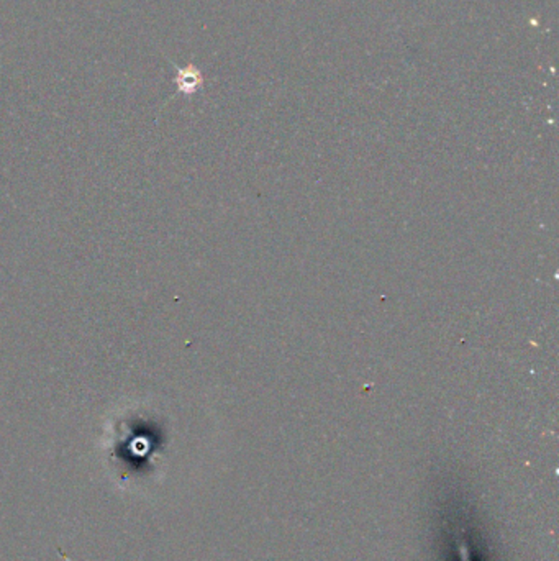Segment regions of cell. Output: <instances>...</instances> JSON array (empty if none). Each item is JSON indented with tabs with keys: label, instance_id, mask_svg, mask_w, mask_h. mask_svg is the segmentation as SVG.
I'll list each match as a JSON object with an SVG mask.
<instances>
[{
	"label": "cell",
	"instance_id": "cell-1",
	"mask_svg": "<svg viewBox=\"0 0 559 561\" xmlns=\"http://www.w3.org/2000/svg\"><path fill=\"white\" fill-rule=\"evenodd\" d=\"M458 553H459L461 561H471L469 548H468V545L463 542V540H459V543H458Z\"/></svg>",
	"mask_w": 559,
	"mask_h": 561
}]
</instances>
